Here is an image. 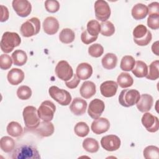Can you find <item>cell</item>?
Here are the masks:
<instances>
[{
  "mask_svg": "<svg viewBox=\"0 0 159 159\" xmlns=\"http://www.w3.org/2000/svg\"><path fill=\"white\" fill-rule=\"evenodd\" d=\"M56 110L55 105L50 101H43L37 109L38 115L43 121H51Z\"/></svg>",
  "mask_w": 159,
  "mask_h": 159,
  "instance_id": "obj_8",
  "label": "cell"
},
{
  "mask_svg": "<svg viewBox=\"0 0 159 159\" xmlns=\"http://www.w3.org/2000/svg\"><path fill=\"white\" fill-rule=\"evenodd\" d=\"M74 131L76 135L78 137H84L88 135L89 132V128L86 122H80L75 125Z\"/></svg>",
  "mask_w": 159,
  "mask_h": 159,
  "instance_id": "obj_37",
  "label": "cell"
},
{
  "mask_svg": "<svg viewBox=\"0 0 159 159\" xmlns=\"http://www.w3.org/2000/svg\"><path fill=\"white\" fill-rule=\"evenodd\" d=\"M143 154L146 159H158L159 158V148L154 145L147 146L144 148Z\"/></svg>",
  "mask_w": 159,
  "mask_h": 159,
  "instance_id": "obj_34",
  "label": "cell"
},
{
  "mask_svg": "<svg viewBox=\"0 0 159 159\" xmlns=\"http://www.w3.org/2000/svg\"><path fill=\"white\" fill-rule=\"evenodd\" d=\"M16 142L13 139L9 136H4L1 139L0 147L5 153H10L14 150Z\"/></svg>",
  "mask_w": 159,
  "mask_h": 159,
  "instance_id": "obj_27",
  "label": "cell"
},
{
  "mask_svg": "<svg viewBox=\"0 0 159 159\" xmlns=\"http://www.w3.org/2000/svg\"><path fill=\"white\" fill-rule=\"evenodd\" d=\"M96 84L90 81H86L83 83L80 89V94L84 99L91 98L96 94Z\"/></svg>",
  "mask_w": 159,
  "mask_h": 159,
  "instance_id": "obj_21",
  "label": "cell"
},
{
  "mask_svg": "<svg viewBox=\"0 0 159 159\" xmlns=\"http://www.w3.org/2000/svg\"><path fill=\"white\" fill-rule=\"evenodd\" d=\"M87 102L81 98H75L70 106L71 112L75 116H81L86 112Z\"/></svg>",
  "mask_w": 159,
  "mask_h": 159,
  "instance_id": "obj_18",
  "label": "cell"
},
{
  "mask_svg": "<svg viewBox=\"0 0 159 159\" xmlns=\"http://www.w3.org/2000/svg\"><path fill=\"white\" fill-rule=\"evenodd\" d=\"M102 66L106 70L114 69L117 63V56L112 53H106L102 58L101 60Z\"/></svg>",
  "mask_w": 159,
  "mask_h": 159,
  "instance_id": "obj_25",
  "label": "cell"
},
{
  "mask_svg": "<svg viewBox=\"0 0 159 159\" xmlns=\"http://www.w3.org/2000/svg\"><path fill=\"white\" fill-rule=\"evenodd\" d=\"M45 7L50 13L57 12L60 9V4L57 0H47L45 1Z\"/></svg>",
  "mask_w": 159,
  "mask_h": 159,
  "instance_id": "obj_41",
  "label": "cell"
},
{
  "mask_svg": "<svg viewBox=\"0 0 159 159\" xmlns=\"http://www.w3.org/2000/svg\"><path fill=\"white\" fill-rule=\"evenodd\" d=\"M118 84L114 81H106L103 82L100 86L101 94L106 98L114 96L117 91Z\"/></svg>",
  "mask_w": 159,
  "mask_h": 159,
  "instance_id": "obj_16",
  "label": "cell"
},
{
  "mask_svg": "<svg viewBox=\"0 0 159 159\" xmlns=\"http://www.w3.org/2000/svg\"><path fill=\"white\" fill-rule=\"evenodd\" d=\"M6 130L7 134L14 137H20L23 133L22 126L18 122L14 121H12L8 124Z\"/></svg>",
  "mask_w": 159,
  "mask_h": 159,
  "instance_id": "obj_30",
  "label": "cell"
},
{
  "mask_svg": "<svg viewBox=\"0 0 159 159\" xmlns=\"http://www.w3.org/2000/svg\"><path fill=\"white\" fill-rule=\"evenodd\" d=\"M152 50L153 53H155L157 56L159 55H158V41H157L152 44Z\"/></svg>",
  "mask_w": 159,
  "mask_h": 159,
  "instance_id": "obj_48",
  "label": "cell"
},
{
  "mask_svg": "<svg viewBox=\"0 0 159 159\" xmlns=\"http://www.w3.org/2000/svg\"><path fill=\"white\" fill-rule=\"evenodd\" d=\"M140 93L134 89H123L119 96V102L124 107H129L136 104L140 98Z\"/></svg>",
  "mask_w": 159,
  "mask_h": 159,
  "instance_id": "obj_5",
  "label": "cell"
},
{
  "mask_svg": "<svg viewBox=\"0 0 159 159\" xmlns=\"http://www.w3.org/2000/svg\"><path fill=\"white\" fill-rule=\"evenodd\" d=\"M7 78L11 84L17 85L24 80V73L20 69L12 68L8 72Z\"/></svg>",
  "mask_w": 159,
  "mask_h": 159,
  "instance_id": "obj_22",
  "label": "cell"
},
{
  "mask_svg": "<svg viewBox=\"0 0 159 159\" xmlns=\"http://www.w3.org/2000/svg\"><path fill=\"white\" fill-rule=\"evenodd\" d=\"M55 71L57 77L63 81H67L73 76V68L65 60L60 61L56 65Z\"/></svg>",
  "mask_w": 159,
  "mask_h": 159,
  "instance_id": "obj_10",
  "label": "cell"
},
{
  "mask_svg": "<svg viewBox=\"0 0 159 159\" xmlns=\"http://www.w3.org/2000/svg\"><path fill=\"white\" fill-rule=\"evenodd\" d=\"M43 29L47 34L54 35L59 29V22L54 17H47L43 22Z\"/></svg>",
  "mask_w": 159,
  "mask_h": 159,
  "instance_id": "obj_17",
  "label": "cell"
},
{
  "mask_svg": "<svg viewBox=\"0 0 159 159\" xmlns=\"http://www.w3.org/2000/svg\"><path fill=\"white\" fill-rule=\"evenodd\" d=\"M110 127V122L106 118L99 117L91 124V129L96 134H101L106 132Z\"/></svg>",
  "mask_w": 159,
  "mask_h": 159,
  "instance_id": "obj_15",
  "label": "cell"
},
{
  "mask_svg": "<svg viewBox=\"0 0 159 159\" xmlns=\"http://www.w3.org/2000/svg\"><path fill=\"white\" fill-rule=\"evenodd\" d=\"M17 96L22 100L29 99L32 96V90L27 86H20L17 90Z\"/></svg>",
  "mask_w": 159,
  "mask_h": 159,
  "instance_id": "obj_39",
  "label": "cell"
},
{
  "mask_svg": "<svg viewBox=\"0 0 159 159\" xmlns=\"http://www.w3.org/2000/svg\"><path fill=\"white\" fill-rule=\"evenodd\" d=\"M133 18L135 20H141L146 17L148 14V7L146 5L138 3L134 6L131 11Z\"/></svg>",
  "mask_w": 159,
  "mask_h": 159,
  "instance_id": "obj_24",
  "label": "cell"
},
{
  "mask_svg": "<svg viewBox=\"0 0 159 159\" xmlns=\"http://www.w3.org/2000/svg\"><path fill=\"white\" fill-rule=\"evenodd\" d=\"M40 29V22L37 17H32L24 22L20 28L22 36L30 37L37 35Z\"/></svg>",
  "mask_w": 159,
  "mask_h": 159,
  "instance_id": "obj_6",
  "label": "cell"
},
{
  "mask_svg": "<svg viewBox=\"0 0 159 159\" xmlns=\"http://www.w3.org/2000/svg\"><path fill=\"white\" fill-rule=\"evenodd\" d=\"M101 25V34L106 37L112 35L115 32V27L114 24L110 21L102 22Z\"/></svg>",
  "mask_w": 159,
  "mask_h": 159,
  "instance_id": "obj_38",
  "label": "cell"
},
{
  "mask_svg": "<svg viewBox=\"0 0 159 159\" xmlns=\"http://www.w3.org/2000/svg\"><path fill=\"white\" fill-rule=\"evenodd\" d=\"M75 38V32L69 28H65L61 30L59 34L60 40L65 44L73 42Z\"/></svg>",
  "mask_w": 159,
  "mask_h": 159,
  "instance_id": "obj_32",
  "label": "cell"
},
{
  "mask_svg": "<svg viewBox=\"0 0 159 159\" xmlns=\"http://www.w3.org/2000/svg\"><path fill=\"white\" fill-rule=\"evenodd\" d=\"M105 108L104 102L99 99H94L92 100L88 107V113L89 116L94 119L100 117Z\"/></svg>",
  "mask_w": 159,
  "mask_h": 159,
  "instance_id": "obj_14",
  "label": "cell"
},
{
  "mask_svg": "<svg viewBox=\"0 0 159 159\" xmlns=\"http://www.w3.org/2000/svg\"><path fill=\"white\" fill-rule=\"evenodd\" d=\"M25 128L29 130H34L40 124V117L37 109L32 106H26L22 112Z\"/></svg>",
  "mask_w": 159,
  "mask_h": 159,
  "instance_id": "obj_3",
  "label": "cell"
},
{
  "mask_svg": "<svg viewBox=\"0 0 159 159\" xmlns=\"http://www.w3.org/2000/svg\"><path fill=\"white\" fill-rule=\"evenodd\" d=\"M12 5L16 14L20 17H27L31 12L32 5L27 0H14Z\"/></svg>",
  "mask_w": 159,
  "mask_h": 159,
  "instance_id": "obj_12",
  "label": "cell"
},
{
  "mask_svg": "<svg viewBox=\"0 0 159 159\" xmlns=\"http://www.w3.org/2000/svg\"><path fill=\"white\" fill-rule=\"evenodd\" d=\"M142 123L149 132H156L159 129V122L157 117L151 113L145 112L142 117Z\"/></svg>",
  "mask_w": 159,
  "mask_h": 159,
  "instance_id": "obj_13",
  "label": "cell"
},
{
  "mask_svg": "<svg viewBox=\"0 0 159 159\" xmlns=\"http://www.w3.org/2000/svg\"><path fill=\"white\" fill-rule=\"evenodd\" d=\"M34 130L41 137H49L54 132V126L50 121L43 120Z\"/></svg>",
  "mask_w": 159,
  "mask_h": 159,
  "instance_id": "obj_20",
  "label": "cell"
},
{
  "mask_svg": "<svg viewBox=\"0 0 159 159\" xmlns=\"http://www.w3.org/2000/svg\"><path fill=\"white\" fill-rule=\"evenodd\" d=\"M13 63L17 66H22L27 61V53L22 50H16L12 54Z\"/></svg>",
  "mask_w": 159,
  "mask_h": 159,
  "instance_id": "obj_29",
  "label": "cell"
},
{
  "mask_svg": "<svg viewBox=\"0 0 159 159\" xmlns=\"http://www.w3.org/2000/svg\"><path fill=\"white\" fill-rule=\"evenodd\" d=\"M135 64V60L134 58L130 55H125L122 57L120 68L122 70L125 71H131L134 67Z\"/></svg>",
  "mask_w": 159,
  "mask_h": 159,
  "instance_id": "obj_33",
  "label": "cell"
},
{
  "mask_svg": "<svg viewBox=\"0 0 159 159\" xmlns=\"http://www.w3.org/2000/svg\"><path fill=\"white\" fill-rule=\"evenodd\" d=\"M83 148L88 152L96 153L99 149V145L98 142L93 138L85 139L82 143Z\"/></svg>",
  "mask_w": 159,
  "mask_h": 159,
  "instance_id": "obj_28",
  "label": "cell"
},
{
  "mask_svg": "<svg viewBox=\"0 0 159 159\" xmlns=\"http://www.w3.org/2000/svg\"><path fill=\"white\" fill-rule=\"evenodd\" d=\"M12 63V60L11 57L7 54H2L0 56V68L2 70H7L11 68Z\"/></svg>",
  "mask_w": 159,
  "mask_h": 159,
  "instance_id": "obj_42",
  "label": "cell"
},
{
  "mask_svg": "<svg viewBox=\"0 0 159 159\" xmlns=\"http://www.w3.org/2000/svg\"><path fill=\"white\" fill-rule=\"evenodd\" d=\"M131 71L136 77L143 78L148 74V66L144 61L137 60L135 61V66Z\"/></svg>",
  "mask_w": 159,
  "mask_h": 159,
  "instance_id": "obj_26",
  "label": "cell"
},
{
  "mask_svg": "<svg viewBox=\"0 0 159 159\" xmlns=\"http://www.w3.org/2000/svg\"><path fill=\"white\" fill-rule=\"evenodd\" d=\"M147 25L152 29H159V14H150L147 19Z\"/></svg>",
  "mask_w": 159,
  "mask_h": 159,
  "instance_id": "obj_43",
  "label": "cell"
},
{
  "mask_svg": "<svg viewBox=\"0 0 159 159\" xmlns=\"http://www.w3.org/2000/svg\"><path fill=\"white\" fill-rule=\"evenodd\" d=\"M1 22H5L6 21L9 16V11L8 9L3 6V5H1Z\"/></svg>",
  "mask_w": 159,
  "mask_h": 159,
  "instance_id": "obj_47",
  "label": "cell"
},
{
  "mask_svg": "<svg viewBox=\"0 0 159 159\" xmlns=\"http://www.w3.org/2000/svg\"><path fill=\"white\" fill-rule=\"evenodd\" d=\"M120 139L115 135H108L102 137L101 144L102 147L109 152H113L118 150L120 147Z\"/></svg>",
  "mask_w": 159,
  "mask_h": 159,
  "instance_id": "obj_11",
  "label": "cell"
},
{
  "mask_svg": "<svg viewBox=\"0 0 159 159\" xmlns=\"http://www.w3.org/2000/svg\"><path fill=\"white\" fill-rule=\"evenodd\" d=\"M80 78L77 76V75L76 74H75V75H73V76L71 80L65 82V84L68 88L74 89V88H76L78 86V84L80 83Z\"/></svg>",
  "mask_w": 159,
  "mask_h": 159,
  "instance_id": "obj_45",
  "label": "cell"
},
{
  "mask_svg": "<svg viewBox=\"0 0 159 159\" xmlns=\"http://www.w3.org/2000/svg\"><path fill=\"white\" fill-rule=\"evenodd\" d=\"M103 52L104 48L99 43L93 44L88 48V53L93 57H99L103 54Z\"/></svg>",
  "mask_w": 159,
  "mask_h": 159,
  "instance_id": "obj_40",
  "label": "cell"
},
{
  "mask_svg": "<svg viewBox=\"0 0 159 159\" xmlns=\"http://www.w3.org/2000/svg\"><path fill=\"white\" fill-rule=\"evenodd\" d=\"M134 42L139 46L147 45L152 40V33L142 24L136 26L133 30Z\"/></svg>",
  "mask_w": 159,
  "mask_h": 159,
  "instance_id": "obj_4",
  "label": "cell"
},
{
  "mask_svg": "<svg viewBox=\"0 0 159 159\" xmlns=\"http://www.w3.org/2000/svg\"><path fill=\"white\" fill-rule=\"evenodd\" d=\"M148 13L150 14H159V3L153 2L148 6Z\"/></svg>",
  "mask_w": 159,
  "mask_h": 159,
  "instance_id": "obj_46",
  "label": "cell"
},
{
  "mask_svg": "<svg viewBox=\"0 0 159 159\" xmlns=\"http://www.w3.org/2000/svg\"><path fill=\"white\" fill-rule=\"evenodd\" d=\"M20 42L21 39L18 34L16 32H6L3 34L1 38L0 43L1 49L6 53H10L15 47H18Z\"/></svg>",
  "mask_w": 159,
  "mask_h": 159,
  "instance_id": "obj_2",
  "label": "cell"
},
{
  "mask_svg": "<svg viewBox=\"0 0 159 159\" xmlns=\"http://www.w3.org/2000/svg\"><path fill=\"white\" fill-rule=\"evenodd\" d=\"M88 33L93 37H98V34L101 31V25L96 20H91L87 24Z\"/></svg>",
  "mask_w": 159,
  "mask_h": 159,
  "instance_id": "obj_35",
  "label": "cell"
},
{
  "mask_svg": "<svg viewBox=\"0 0 159 159\" xmlns=\"http://www.w3.org/2000/svg\"><path fill=\"white\" fill-rule=\"evenodd\" d=\"M98 39V37H93L90 35L86 30H84L81 35V40L82 41L83 43H84V44H89L93 42H94L95 40H96Z\"/></svg>",
  "mask_w": 159,
  "mask_h": 159,
  "instance_id": "obj_44",
  "label": "cell"
},
{
  "mask_svg": "<svg viewBox=\"0 0 159 159\" xmlns=\"http://www.w3.org/2000/svg\"><path fill=\"white\" fill-rule=\"evenodd\" d=\"M95 16L102 22L107 21L111 16V8L108 3L104 0H98L94 3Z\"/></svg>",
  "mask_w": 159,
  "mask_h": 159,
  "instance_id": "obj_9",
  "label": "cell"
},
{
  "mask_svg": "<svg viewBox=\"0 0 159 159\" xmlns=\"http://www.w3.org/2000/svg\"><path fill=\"white\" fill-rule=\"evenodd\" d=\"M117 84L122 88H126L132 86L134 80L132 77L127 73L122 72L117 77Z\"/></svg>",
  "mask_w": 159,
  "mask_h": 159,
  "instance_id": "obj_31",
  "label": "cell"
},
{
  "mask_svg": "<svg viewBox=\"0 0 159 159\" xmlns=\"http://www.w3.org/2000/svg\"><path fill=\"white\" fill-rule=\"evenodd\" d=\"M76 75L80 80H84L89 78L93 74V68L88 63L79 64L76 70Z\"/></svg>",
  "mask_w": 159,
  "mask_h": 159,
  "instance_id": "obj_23",
  "label": "cell"
},
{
  "mask_svg": "<svg viewBox=\"0 0 159 159\" xmlns=\"http://www.w3.org/2000/svg\"><path fill=\"white\" fill-rule=\"evenodd\" d=\"M14 159H39L40 155L37 147L32 144H22L16 148L12 153Z\"/></svg>",
  "mask_w": 159,
  "mask_h": 159,
  "instance_id": "obj_1",
  "label": "cell"
},
{
  "mask_svg": "<svg viewBox=\"0 0 159 159\" xmlns=\"http://www.w3.org/2000/svg\"><path fill=\"white\" fill-rule=\"evenodd\" d=\"M153 103V97L148 94H143L140 96L138 102L136 103V106L139 111L146 112L151 109Z\"/></svg>",
  "mask_w": 159,
  "mask_h": 159,
  "instance_id": "obj_19",
  "label": "cell"
},
{
  "mask_svg": "<svg viewBox=\"0 0 159 159\" xmlns=\"http://www.w3.org/2000/svg\"><path fill=\"white\" fill-rule=\"evenodd\" d=\"M158 66H159L158 60H155L151 63V64L149 66V73L145 76L148 80H156L159 78Z\"/></svg>",
  "mask_w": 159,
  "mask_h": 159,
  "instance_id": "obj_36",
  "label": "cell"
},
{
  "mask_svg": "<svg viewBox=\"0 0 159 159\" xmlns=\"http://www.w3.org/2000/svg\"><path fill=\"white\" fill-rule=\"evenodd\" d=\"M50 96L61 106H68L71 101L70 93L65 89H60L56 86H52L48 89Z\"/></svg>",
  "mask_w": 159,
  "mask_h": 159,
  "instance_id": "obj_7",
  "label": "cell"
}]
</instances>
